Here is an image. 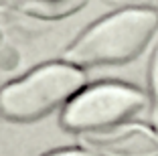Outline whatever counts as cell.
<instances>
[{
    "label": "cell",
    "instance_id": "6da1fadb",
    "mask_svg": "<svg viewBox=\"0 0 158 156\" xmlns=\"http://www.w3.org/2000/svg\"><path fill=\"white\" fill-rule=\"evenodd\" d=\"M158 28V12L124 8L89 27L67 49L65 57L77 67L126 63L142 53Z\"/></svg>",
    "mask_w": 158,
    "mask_h": 156
},
{
    "label": "cell",
    "instance_id": "7a4b0ae2",
    "mask_svg": "<svg viewBox=\"0 0 158 156\" xmlns=\"http://www.w3.org/2000/svg\"><path fill=\"white\" fill-rule=\"evenodd\" d=\"M83 73L71 63H47L0 89V116L12 122H33L77 95Z\"/></svg>",
    "mask_w": 158,
    "mask_h": 156
},
{
    "label": "cell",
    "instance_id": "3957f363",
    "mask_svg": "<svg viewBox=\"0 0 158 156\" xmlns=\"http://www.w3.org/2000/svg\"><path fill=\"white\" fill-rule=\"evenodd\" d=\"M148 103L140 89L124 83H98L83 89L63 112V126L73 132H98L124 124Z\"/></svg>",
    "mask_w": 158,
    "mask_h": 156
},
{
    "label": "cell",
    "instance_id": "277c9868",
    "mask_svg": "<svg viewBox=\"0 0 158 156\" xmlns=\"http://www.w3.org/2000/svg\"><path fill=\"white\" fill-rule=\"evenodd\" d=\"M85 144L99 156H158V134L142 126H114L85 134Z\"/></svg>",
    "mask_w": 158,
    "mask_h": 156
},
{
    "label": "cell",
    "instance_id": "5b68a950",
    "mask_svg": "<svg viewBox=\"0 0 158 156\" xmlns=\"http://www.w3.org/2000/svg\"><path fill=\"white\" fill-rule=\"evenodd\" d=\"M150 103H152V122L158 132V47L154 49L150 61Z\"/></svg>",
    "mask_w": 158,
    "mask_h": 156
},
{
    "label": "cell",
    "instance_id": "8992f818",
    "mask_svg": "<svg viewBox=\"0 0 158 156\" xmlns=\"http://www.w3.org/2000/svg\"><path fill=\"white\" fill-rule=\"evenodd\" d=\"M47 156H99L98 152L93 150H79V148H67V150H57V152H51Z\"/></svg>",
    "mask_w": 158,
    "mask_h": 156
}]
</instances>
